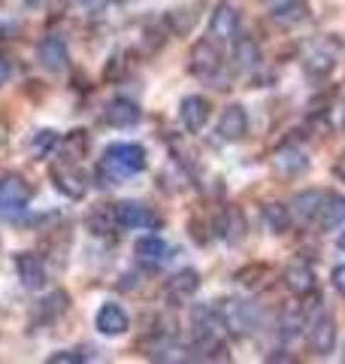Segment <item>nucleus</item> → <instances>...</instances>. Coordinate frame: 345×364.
I'll return each mask as SVG.
<instances>
[{
	"instance_id": "40",
	"label": "nucleus",
	"mask_w": 345,
	"mask_h": 364,
	"mask_svg": "<svg viewBox=\"0 0 345 364\" xmlns=\"http://www.w3.org/2000/svg\"><path fill=\"white\" fill-rule=\"evenodd\" d=\"M25 4H28V6H40V4H43V0H25Z\"/></svg>"
},
{
	"instance_id": "33",
	"label": "nucleus",
	"mask_w": 345,
	"mask_h": 364,
	"mask_svg": "<svg viewBox=\"0 0 345 364\" xmlns=\"http://www.w3.org/2000/svg\"><path fill=\"white\" fill-rule=\"evenodd\" d=\"M91 355H82V352H55V355H49V364H82Z\"/></svg>"
},
{
	"instance_id": "30",
	"label": "nucleus",
	"mask_w": 345,
	"mask_h": 364,
	"mask_svg": "<svg viewBox=\"0 0 345 364\" xmlns=\"http://www.w3.org/2000/svg\"><path fill=\"white\" fill-rule=\"evenodd\" d=\"M194 21H197V16L191 13V9H170L167 13V25L172 28V33H188L194 28Z\"/></svg>"
},
{
	"instance_id": "26",
	"label": "nucleus",
	"mask_w": 345,
	"mask_h": 364,
	"mask_svg": "<svg viewBox=\"0 0 345 364\" xmlns=\"http://www.w3.org/2000/svg\"><path fill=\"white\" fill-rule=\"evenodd\" d=\"M263 222H267L273 234H285L291 228V213H288L285 203H267L263 207Z\"/></svg>"
},
{
	"instance_id": "8",
	"label": "nucleus",
	"mask_w": 345,
	"mask_h": 364,
	"mask_svg": "<svg viewBox=\"0 0 345 364\" xmlns=\"http://www.w3.org/2000/svg\"><path fill=\"white\" fill-rule=\"evenodd\" d=\"M13 267H16V277L21 279V286L31 289V291H37L45 286V264H43V258L40 255H33V252H18L13 258Z\"/></svg>"
},
{
	"instance_id": "9",
	"label": "nucleus",
	"mask_w": 345,
	"mask_h": 364,
	"mask_svg": "<svg viewBox=\"0 0 345 364\" xmlns=\"http://www.w3.org/2000/svg\"><path fill=\"white\" fill-rule=\"evenodd\" d=\"M37 61L49 73H64L67 70V61H70L67 43L61 37H45V40H40V46H37Z\"/></svg>"
},
{
	"instance_id": "11",
	"label": "nucleus",
	"mask_w": 345,
	"mask_h": 364,
	"mask_svg": "<svg viewBox=\"0 0 345 364\" xmlns=\"http://www.w3.org/2000/svg\"><path fill=\"white\" fill-rule=\"evenodd\" d=\"M309 346L315 349V355H330L336 346V322L330 313H321L312 328H309Z\"/></svg>"
},
{
	"instance_id": "29",
	"label": "nucleus",
	"mask_w": 345,
	"mask_h": 364,
	"mask_svg": "<svg viewBox=\"0 0 345 364\" xmlns=\"http://www.w3.org/2000/svg\"><path fill=\"white\" fill-rule=\"evenodd\" d=\"M58 146V134L52 131V128H43V131H37L33 134V140H31V152L37 155V158H45L52 149Z\"/></svg>"
},
{
	"instance_id": "32",
	"label": "nucleus",
	"mask_w": 345,
	"mask_h": 364,
	"mask_svg": "<svg viewBox=\"0 0 345 364\" xmlns=\"http://www.w3.org/2000/svg\"><path fill=\"white\" fill-rule=\"evenodd\" d=\"M279 325L285 328V337H297L306 322H303V313H300V310H288V313L282 316V322H279Z\"/></svg>"
},
{
	"instance_id": "1",
	"label": "nucleus",
	"mask_w": 345,
	"mask_h": 364,
	"mask_svg": "<svg viewBox=\"0 0 345 364\" xmlns=\"http://www.w3.org/2000/svg\"><path fill=\"white\" fill-rule=\"evenodd\" d=\"M146 164V149L140 143H112L100 158V176L115 186L124 176L143 173Z\"/></svg>"
},
{
	"instance_id": "13",
	"label": "nucleus",
	"mask_w": 345,
	"mask_h": 364,
	"mask_svg": "<svg viewBox=\"0 0 345 364\" xmlns=\"http://www.w3.org/2000/svg\"><path fill=\"white\" fill-rule=\"evenodd\" d=\"M179 119H182V124H185V131H191V134L203 131L206 119H209V100L200 97V95L182 97V104H179Z\"/></svg>"
},
{
	"instance_id": "24",
	"label": "nucleus",
	"mask_w": 345,
	"mask_h": 364,
	"mask_svg": "<svg viewBox=\"0 0 345 364\" xmlns=\"http://www.w3.org/2000/svg\"><path fill=\"white\" fill-rule=\"evenodd\" d=\"M321 228H336L345 222V198L342 195H327L324 203H321V213L315 219Z\"/></svg>"
},
{
	"instance_id": "17",
	"label": "nucleus",
	"mask_w": 345,
	"mask_h": 364,
	"mask_svg": "<svg viewBox=\"0 0 345 364\" xmlns=\"http://www.w3.org/2000/svg\"><path fill=\"white\" fill-rule=\"evenodd\" d=\"M167 252L170 249H167V243L160 240V237H140V240L133 243V255L146 267H158L160 261H167Z\"/></svg>"
},
{
	"instance_id": "23",
	"label": "nucleus",
	"mask_w": 345,
	"mask_h": 364,
	"mask_svg": "<svg viewBox=\"0 0 345 364\" xmlns=\"http://www.w3.org/2000/svg\"><path fill=\"white\" fill-rule=\"evenodd\" d=\"M333 67H336V55H333L330 49H318L312 52L309 58L303 61V70L306 76H312V79H324L333 73Z\"/></svg>"
},
{
	"instance_id": "15",
	"label": "nucleus",
	"mask_w": 345,
	"mask_h": 364,
	"mask_svg": "<svg viewBox=\"0 0 345 364\" xmlns=\"http://www.w3.org/2000/svg\"><path fill=\"white\" fill-rule=\"evenodd\" d=\"M197 289H200V273L194 267H185L167 282V301L170 304H185L188 298L197 294Z\"/></svg>"
},
{
	"instance_id": "16",
	"label": "nucleus",
	"mask_w": 345,
	"mask_h": 364,
	"mask_svg": "<svg viewBox=\"0 0 345 364\" xmlns=\"http://www.w3.org/2000/svg\"><path fill=\"white\" fill-rule=\"evenodd\" d=\"M285 286H288V291L306 298V294L315 291V270L309 267L306 261H297V264H291L285 270Z\"/></svg>"
},
{
	"instance_id": "37",
	"label": "nucleus",
	"mask_w": 345,
	"mask_h": 364,
	"mask_svg": "<svg viewBox=\"0 0 345 364\" xmlns=\"http://www.w3.org/2000/svg\"><path fill=\"white\" fill-rule=\"evenodd\" d=\"M6 76H9V67H6V61H4V58H0V85L6 82Z\"/></svg>"
},
{
	"instance_id": "28",
	"label": "nucleus",
	"mask_w": 345,
	"mask_h": 364,
	"mask_svg": "<svg viewBox=\"0 0 345 364\" xmlns=\"http://www.w3.org/2000/svg\"><path fill=\"white\" fill-rule=\"evenodd\" d=\"M61 152H64L67 161H79V158H85V152H88V134L85 131H70L64 136Z\"/></svg>"
},
{
	"instance_id": "12",
	"label": "nucleus",
	"mask_w": 345,
	"mask_h": 364,
	"mask_svg": "<svg viewBox=\"0 0 345 364\" xmlns=\"http://www.w3.org/2000/svg\"><path fill=\"white\" fill-rule=\"evenodd\" d=\"M246 134H248V116H246V109L239 107V104H230L221 112V119H218V136L227 140V143H236V140H243Z\"/></svg>"
},
{
	"instance_id": "41",
	"label": "nucleus",
	"mask_w": 345,
	"mask_h": 364,
	"mask_svg": "<svg viewBox=\"0 0 345 364\" xmlns=\"http://www.w3.org/2000/svg\"><path fill=\"white\" fill-rule=\"evenodd\" d=\"M342 361H345V349H342Z\"/></svg>"
},
{
	"instance_id": "2",
	"label": "nucleus",
	"mask_w": 345,
	"mask_h": 364,
	"mask_svg": "<svg viewBox=\"0 0 345 364\" xmlns=\"http://www.w3.org/2000/svg\"><path fill=\"white\" fill-rule=\"evenodd\" d=\"M191 73L206 79V82H224V64L215 40H197L191 46Z\"/></svg>"
},
{
	"instance_id": "7",
	"label": "nucleus",
	"mask_w": 345,
	"mask_h": 364,
	"mask_svg": "<svg viewBox=\"0 0 345 364\" xmlns=\"http://www.w3.org/2000/svg\"><path fill=\"white\" fill-rule=\"evenodd\" d=\"M236 28H239V9L236 4H230V0H224V4L215 6V13L209 18V33L215 43H227L236 37Z\"/></svg>"
},
{
	"instance_id": "31",
	"label": "nucleus",
	"mask_w": 345,
	"mask_h": 364,
	"mask_svg": "<svg viewBox=\"0 0 345 364\" xmlns=\"http://www.w3.org/2000/svg\"><path fill=\"white\" fill-rule=\"evenodd\" d=\"M261 277H267V267H263V264H248V267H243L236 273V282H239V286H248V289H258L263 282Z\"/></svg>"
},
{
	"instance_id": "4",
	"label": "nucleus",
	"mask_w": 345,
	"mask_h": 364,
	"mask_svg": "<svg viewBox=\"0 0 345 364\" xmlns=\"http://www.w3.org/2000/svg\"><path fill=\"white\" fill-rule=\"evenodd\" d=\"M49 176L55 182V188L61 191L64 198H73V200H82L85 198V191H88V179L85 173L76 167V161H55L49 167Z\"/></svg>"
},
{
	"instance_id": "38",
	"label": "nucleus",
	"mask_w": 345,
	"mask_h": 364,
	"mask_svg": "<svg viewBox=\"0 0 345 364\" xmlns=\"http://www.w3.org/2000/svg\"><path fill=\"white\" fill-rule=\"evenodd\" d=\"M261 4H267V6H273V9H275V6H282L285 0H261Z\"/></svg>"
},
{
	"instance_id": "18",
	"label": "nucleus",
	"mask_w": 345,
	"mask_h": 364,
	"mask_svg": "<svg viewBox=\"0 0 345 364\" xmlns=\"http://www.w3.org/2000/svg\"><path fill=\"white\" fill-rule=\"evenodd\" d=\"M273 164H275V170H279L282 176H297V173H303V170L309 167V155L303 149H297V146H282V149L275 152Z\"/></svg>"
},
{
	"instance_id": "3",
	"label": "nucleus",
	"mask_w": 345,
	"mask_h": 364,
	"mask_svg": "<svg viewBox=\"0 0 345 364\" xmlns=\"http://www.w3.org/2000/svg\"><path fill=\"white\" fill-rule=\"evenodd\" d=\"M28 200H31V186L25 179L16 173L0 176V213L6 219H18L28 210Z\"/></svg>"
},
{
	"instance_id": "25",
	"label": "nucleus",
	"mask_w": 345,
	"mask_h": 364,
	"mask_svg": "<svg viewBox=\"0 0 345 364\" xmlns=\"http://www.w3.org/2000/svg\"><path fill=\"white\" fill-rule=\"evenodd\" d=\"M67 306H70V294H67V291H52L49 298L40 304L37 316H40V322H52V318L67 313Z\"/></svg>"
},
{
	"instance_id": "6",
	"label": "nucleus",
	"mask_w": 345,
	"mask_h": 364,
	"mask_svg": "<svg viewBox=\"0 0 345 364\" xmlns=\"http://www.w3.org/2000/svg\"><path fill=\"white\" fill-rule=\"evenodd\" d=\"M115 219H119L121 228H136V231H143V228H158V215L152 213V207H146L140 200H121L115 203Z\"/></svg>"
},
{
	"instance_id": "34",
	"label": "nucleus",
	"mask_w": 345,
	"mask_h": 364,
	"mask_svg": "<svg viewBox=\"0 0 345 364\" xmlns=\"http://www.w3.org/2000/svg\"><path fill=\"white\" fill-rule=\"evenodd\" d=\"M64 4L73 6V9H82V13H88V9L94 13V9L100 6V0H64Z\"/></svg>"
},
{
	"instance_id": "39",
	"label": "nucleus",
	"mask_w": 345,
	"mask_h": 364,
	"mask_svg": "<svg viewBox=\"0 0 345 364\" xmlns=\"http://www.w3.org/2000/svg\"><path fill=\"white\" fill-rule=\"evenodd\" d=\"M336 243H339V249H345V231L339 234V240H336Z\"/></svg>"
},
{
	"instance_id": "22",
	"label": "nucleus",
	"mask_w": 345,
	"mask_h": 364,
	"mask_svg": "<svg viewBox=\"0 0 345 364\" xmlns=\"http://www.w3.org/2000/svg\"><path fill=\"white\" fill-rule=\"evenodd\" d=\"M88 231L91 234H97V237H109L112 234V228L119 225V219H115V207H106V203H100V207H94L88 213Z\"/></svg>"
},
{
	"instance_id": "27",
	"label": "nucleus",
	"mask_w": 345,
	"mask_h": 364,
	"mask_svg": "<svg viewBox=\"0 0 345 364\" xmlns=\"http://www.w3.org/2000/svg\"><path fill=\"white\" fill-rule=\"evenodd\" d=\"M221 231L230 243H239L243 240V234H246V219H243V210L239 207H230L224 213V219H221Z\"/></svg>"
},
{
	"instance_id": "5",
	"label": "nucleus",
	"mask_w": 345,
	"mask_h": 364,
	"mask_svg": "<svg viewBox=\"0 0 345 364\" xmlns=\"http://www.w3.org/2000/svg\"><path fill=\"white\" fill-rule=\"evenodd\" d=\"M218 316H221L224 328L234 337H246L251 328H255V306L239 301V298H224L218 304Z\"/></svg>"
},
{
	"instance_id": "20",
	"label": "nucleus",
	"mask_w": 345,
	"mask_h": 364,
	"mask_svg": "<svg viewBox=\"0 0 345 364\" xmlns=\"http://www.w3.org/2000/svg\"><path fill=\"white\" fill-rule=\"evenodd\" d=\"M273 18H275V25H282V28H297L309 18V4L306 0H285L282 6H275Z\"/></svg>"
},
{
	"instance_id": "21",
	"label": "nucleus",
	"mask_w": 345,
	"mask_h": 364,
	"mask_svg": "<svg viewBox=\"0 0 345 364\" xmlns=\"http://www.w3.org/2000/svg\"><path fill=\"white\" fill-rule=\"evenodd\" d=\"M327 198V191H321V188H309V191H300V195L294 198V210L300 219L306 222H315L318 219V213H321V203H324Z\"/></svg>"
},
{
	"instance_id": "19",
	"label": "nucleus",
	"mask_w": 345,
	"mask_h": 364,
	"mask_svg": "<svg viewBox=\"0 0 345 364\" xmlns=\"http://www.w3.org/2000/svg\"><path fill=\"white\" fill-rule=\"evenodd\" d=\"M234 67L239 73H248V70H258L261 67V46L251 37H236V43H234Z\"/></svg>"
},
{
	"instance_id": "10",
	"label": "nucleus",
	"mask_w": 345,
	"mask_h": 364,
	"mask_svg": "<svg viewBox=\"0 0 345 364\" xmlns=\"http://www.w3.org/2000/svg\"><path fill=\"white\" fill-rule=\"evenodd\" d=\"M94 325H97V331L103 337H121V334H128L131 318H128V313H124L121 304H103L97 310Z\"/></svg>"
},
{
	"instance_id": "36",
	"label": "nucleus",
	"mask_w": 345,
	"mask_h": 364,
	"mask_svg": "<svg viewBox=\"0 0 345 364\" xmlns=\"http://www.w3.org/2000/svg\"><path fill=\"white\" fill-rule=\"evenodd\" d=\"M333 173H336L342 182H345V155L339 158V161H336V167H333Z\"/></svg>"
},
{
	"instance_id": "35",
	"label": "nucleus",
	"mask_w": 345,
	"mask_h": 364,
	"mask_svg": "<svg viewBox=\"0 0 345 364\" xmlns=\"http://www.w3.org/2000/svg\"><path fill=\"white\" fill-rule=\"evenodd\" d=\"M333 286H336L339 294H345V264H339L336 270H333Z\"/></svg>"
},
{
	"instance_id": "14",
	"label": "nucleus",
	"mask_w": 345,
	"mask_h": 364,
	"mask_svg": "<svg viewBox=\"0 0 345 364\" xmlns=\"http://www.w3.org/2000/svg\"><path fill=\"white\" fill-rule=\"evenodd\" d=\"M143 119V109L131 97H112L106 104V122L112 128H133Z\"/></svg>"
}]
</instances>
